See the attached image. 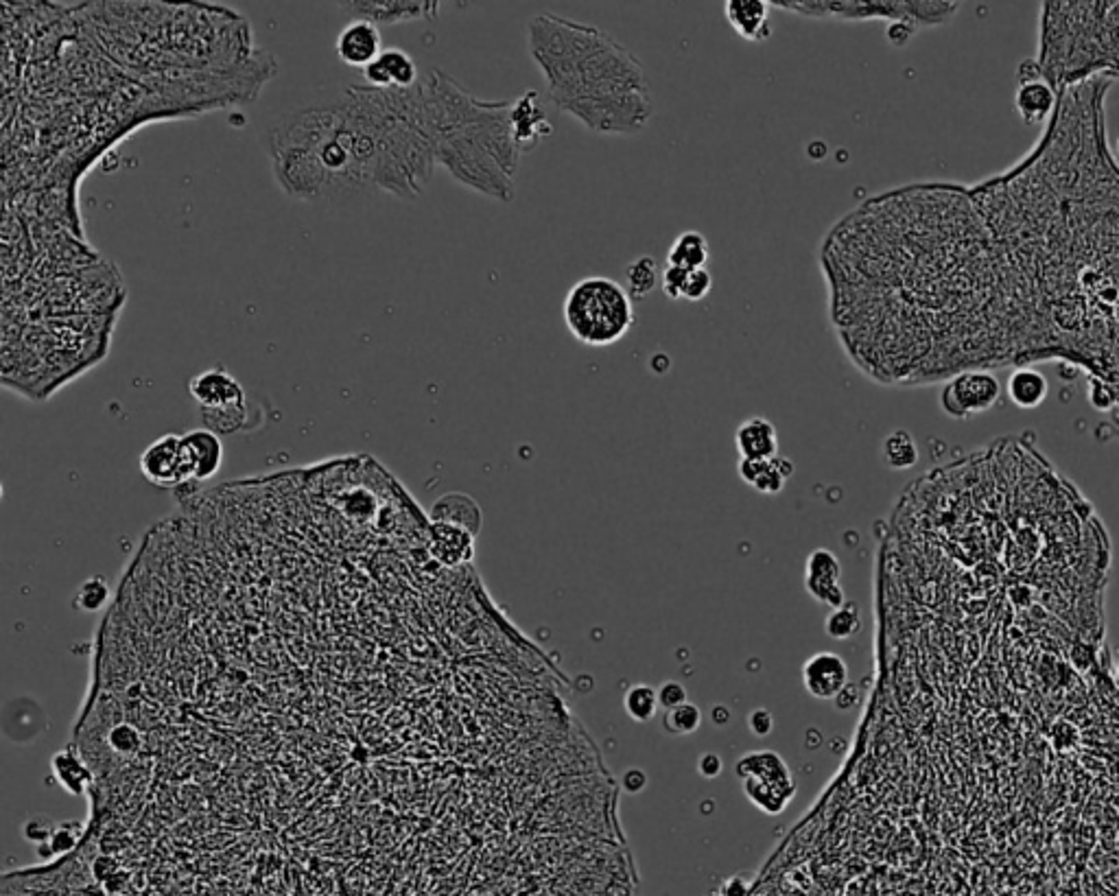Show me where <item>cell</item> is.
Instances as JSON below:
<instances>
[{"instance_id":"obj_1","label":"cell","mask_w":1119,"mask_h":896,"mask_svg":"<svg viewBox=\"0 0 1119 896\" xmlns=\"http://www.w3.org/2000/svg\"><path fill=\"white\" fill-rule=\"evenodd\" d=\"M846 357L881 385L1019 363L1010 265L967 188L914 184L866 199L820 252Z\"/></svg>"},{"instance_id":"obj_2","label":"cell","mask_w":1119,"mask_h":896,"mask_svg":"<svg viewBox=\"0 0 1119 896\" xmlns=\"http://www.w3.org/2000/svg\"><path fill=\"white\" fill-rule=\"evenodd\" d=\"M527 46L549 101L599 136H634L650 125L654 99L639 57L610 33L558 14L529 20Z\"/></svg>"},{"instance_id":"obj_3","label":"cell","mask_w":1119,"mask_h":896,"mask_svg":"<svg viewBox=\"0 0 1119 896\" xmlns=\"http://www.w3.org/2000/svg\"><path fill=\"white\" fill-rule=\"evenodd\" d=\"M1036 64L1056 90L1119 77V3H1045Z\"/></svg>"},{"instance_id":"obj_4","label":"cell","mask_w":1119,"mask_h":896,"mask_svg":"<svg viewBox=\"0 0 1119 896\" xmlns=\"http://www.w3.org/2000/svg\"><path fill=\"white\" fill-rule=\"evenodd\" d=\"M636 322L628 289L608 276L577 280L564 298V324L584 346L606 348L626 337Z\"/></svg>"},{"instance_id":"obj_5","label":"cell","mask_w":1119,"mask_h":896,"mask_svg":"<svg viewBox=\"0 0 1119 896\" xmlns=\"http://www.w3.org/2000/svg\"><path fill=\"white\" fill-rule=\"evenodd\" d=\"M779 9L805 18H833L844 22L883 18L910 22L916 29L942 25L958 14L960 3H890V0H776Z\"/></svg>"},{"instance_id":"obj_6","label":"cell","mask_w":1119,"mask_h":896,"mask_svg":"<svg viewBox=\"0 0 1119 896\" xmlns=\"http://www.w3.org/2000/svg\"><path fill=\"white\" fill-rule=\"evenodd\" d=\"M1001 398V381L991 370L960 372L945 383L940 392V407L947 416L967 420L991 411Z\"/></svg>"},{"instance_id":"obj_7","label":"cell","mask_w":1119,"mask_h":896,"mask_svg":"<svg viewBox=\"0 0 1119 896\" xmlns=\"http://www.w3.org/2000/svg\"><path fill=\"white\" fill-rule=\"evenodd\" d=\"M1015 110L1019 119L1030 127L1047 125L1058 110V90L1043 79L1036 60H1026L1019 68V88L1015 92Z\"/></svg>"},{"instance_id":"obj_8","label":"cell","mask_w":1119,"mask_h":896,"mask_svg":"<svg viewBox=\"0 0 1119 896\" xmlns=\"http://www.w3.org/2000/svg\"><path fill=\"white\" fill-rule=\"evenodd\" d=\"M188 394L193 396L202 414H219V411L247 407L243 385L221 365L193 376L188 381Z\"/></svg>"},{"instance_id":"obj_9","label":"cell","mask_w":1119,"mask_h":896,"mask_svg":"<svg viewBox=\"0 0 1119 896\" xmlns=\"http://www.w3.org/2000/svg\"><path fill=\"white\" fill-rule=\"evenodd\" d=\"M140 473L158 488H186L182 435L167 433L140 453Z\"/></svg>"},{"instance_id":"obj_10","label":"cell","mask_w":1119,"mask_h":896,"mask_svg":"<svg viewBox=\"0 0 1119 896\" xmlns=\"http://www.w3.org/2000/svg\"><path fill=\"white\" fill-rule=\"evenodd\" d=\"M184 475L186 488H197L199 483L215 477L223 464V442L215 431L193 429L182 435Z\"/></svg>"},{"instance_id":"obj_11","label":"cell","mask_w":1119,"mask_h":896,"mask_svg":"<svg viewBox=\"0 0 1119 896\" xmlns=\"http://www.w3.org/2000/svg\"><path fill=\"white\" fill-rule=\"evenodd\" d=\"M805 586L809 595L831 610L846 604L842 588L840 560L829 549H816L809 553L805 564Z\"/></svg>"},{"instance_id":"obj_12","label":"cell","mask_w":1119,"mask_h":896,"mask_svg":"<svg viewBox=\"0 0 1119 896\" xmlns=\"http://www.w3.org/2000/svg\"><path fill=\"white\" fill-rule=\"evenodd\" d=\"M475 538L464 527L451 523L429 521L427 547L431 558L444 569H464L470 567L475 558Z\"/></svg>"},{"instance_id":"obj_13","label":"cell","mask_w":1119,"mask_h":896,"mask_svg":"<svg viewBox=\"0 0 1119 896\" xmlns=\"http://www.w3.org/2000/svg\"><path fill=\"white\" fill-rule=\"evenodd\" d=\"M851 671L835 652H818L803 665V685L811 698L835 700L848 687Z\"/></svg>"},{"instance_id":"obj_14","label":"cell","mask_w":1119,"mask_h":896,"mask_svg":"<svg viewBox=\"0 0 1119 896\" xmlns=\"http://www.w3.org/2000/svg\"><path fill=\"white\" fill-rule=\"evenodd\" d=\"M383 51V35L370 20H352L335 42L337 57L352 68H368Z\"/></svg>"},{"instance_id":"obj_15","label":"cell","mask_w":1119,"mask_h":896,"mask_svg":"<svg viewBox=\"0 0 1119 896\" xmlns=\"http://www.w3.org/2000/svg\"><path fill=\"white\" fill-rule=\"evenodd\" d=\"M363 77L368 88L374 90H411L418 86V66L409 53L385 49L368 68H363Z\"/></svg>"},{"instance_id":"obj_16","label":"cell","mask_w":1119,"mask_h":896,"mask_svg":"<svg viewBox=\"0 0 1119 896\" xmlns=\"http://www.w3.org/2000/svg\"><path fill=\"white\" fill-rule=\"evenodd\" d=\"M512 129L516 145L523 153L536 149L540 140L553 132L538 92L527 90L523 97L512 101Z\"/></svg>"},{"instance_id":"obj_17","label":"cell","mask_w":1119,"mask_h":896,"mask_svg":"<svg viewBox=\"0 0 1119 896\" xmlns=\"http://www.w3.org/2000/svg\"><path fill=\"white\" fill-rule=\"evenodd\" d=\"M772 3L768 0H730L724 7L728 25L746 42H765L772 35Z\"/></svg>"},{"instance_id":"obj_18","label":"cell","mask_w":1119,"mask_h":896,"mask_svg":"<svg viewBox=\"0 0 1119 896\" xmlns=\"http://www.w3.org/2000/svg\"><path fill=\"white\" fill-rule=\"evenodd\" d=\"M737 473L752 490L774 497L783 492L787 479L794 473V464L781 455L772 459H739Z\"/></svg>"},{"instance_id":"obj_19","label":"cell","mask_w":1119,"mask_h":896,"mask_svg":"<svg viewBox=\"0 0 1119 896\" xmlns=\"http://www.w3.org/2000/svg\"><path fill=\"white\" fill-rule=\"evenodd\" d=\"M355 20H370L379 25H398L418 18H433L438 3H341Z\"/></svg>"},{"instance_id":"obj_20","label":"cell","mask_w":1119,"mask_h":896,"mask_svg":"<svg viewBox=\"0 0 1119 896\" xmlns=\"http://www.w3.org/2000/svg\"><path fill=\"white\" fill-rule=\"evenodd\" d=\"M735 446L741 459H772L779 455V431L768 418L752 416L737 427Z\"/></svg>"},{"instance_id":"obj_21","label":"cell","mask_w":1119,"mask_h":896,"mask_svg":"<svg viewBox=\"0 0 1119 896\" xmlns=\"http://www.w3.org/2000/svg\"><path fill=\"white\" fill-rule=\"evenodd\" d=\"M427 516L429 521L464 527L473 536L481 532V523H484V514H481L477 501L464 492L444 494V497H440L433 503V508Z\"/></svg>"},{"instance_id":"obj_22","label":"cell","mask_w":1119,"mask_h":896,"mask_svg":"<svg viewBox=\"0 0 1119 896\" xmlns=\"http://www.w3.org/2000/svg\"><path fill=\"white\" fill-rule=\"evenodd\" d=\"M51 770L55 781L60 783L68 794L84 796L94 785V772L75 746L64 748L51 759Z\"/></svg>"},{"instance_id":"obj_23","label":"cell","mask_w":1119,"mask_h":896,"mask_svg":"<svg viewBox=\"0 0 1119 896\" xmlns=\"http://www.w3.org/2000/svg\"><path fill=\"white\" fill-rule=\"evenodd\" d=\"M1006 392L1019 409H1036L1043 405V400L1050 394V383H1047L1043 372L1039 370L1017 368L1010 374Z\"/></svg>"},{"instance_id":"obj_24","label":"cell","mask_w":1119,"mask_h":896,"mask_svg":"<svg viewBox=\"0 0 1119 896\" xmlns=\"http://www.w3.org/2000/svg\"><path fill=\"white\" fill-rule=\"evenodd\" d=\"M711 261V247L709 241L698 230H687L671 243L667 252V265L693 271L704 269L706 263Z\"/></svg>"},{"instance_id":"obj_25","label":"cell","mask_w":1119,"mask_h":896,"mask_svg":"<svg viewBox=\"0 0 1119 896\" xmlns=\"http://www.w3.org/2000/svg\"><path fill=\"white\" fill-rule=\"evenodd\" d=\"M918 444L914 435L905 429L888 433L881 442V459L890 470H910L918 464Z\"/></svg>"},{"instance_id":"obj_26","label":"cell","mask_w":1119,"mask_h":896,"mask_svg":"<svg viewBox=\"0 0 1119 896\" xmlns=\"http://www.w3.org/2000/svg\"><path fill=\"white\" fill-rule=\"evenodd\" d=\"M626 285L632 300H643L661 285V271L652 256H641L626 267Z\"/></svg>"},{"instance_id":"obj_27","label":"cell","mask_w":1119,"mask_h":896,"mask_svg":"<svg viewBox=\"0 0 1119 896\" xmlns=\"http://www.w3.org/2000/svg\"><path fill=\"white\" fill-rule=\"evenodd\" d=\"M623 709H626L628 717L632 722H639L645 724L650 722V719L656 715V711L661 709V704H658V691L650 685H632L626 695H623Z\"/></svg>"},{"instance_id":"obj_28","label":"cell","mask_w":1119,"mask_h":896,"mask_svg":"<svg viewBox=\"0 0 1119 896\" xmlns=\"http://www.w3.org/2000/svg\"><path fill=\"white\" fill-rule=\"evenodd\" d=\"M824 632L835 641L853 639L855 634L862 632V612H859L857 604L846 601L844 606L831 610L827 621H824Z\"/></svg>"},{"instance_id":"obj_29","label":"cell","mask_w":1119,"mask_h":896,"mask_svg":"<svg viewBox=\"0 0 1119 896\" xmlns=\"http://www.w3.org/2000/svg\"><path fill=\"white\" fill-rule=\"evenodd\" d=\"M700 726H702V711L693 702H685V704L676 706V709L665 711L663 728L667 730L669 735L687 737V735L698 733Z\"/></svg>"},{"instance_id":"obj_30","label":"cell","mask_w":1119,"mask_h":896,"mask_svg":"<svg viewBox=\"0 0 1119 896\" xmlns=\"http://www.w3.org/2000/svg\"><path fill=\"white\" fill-rule=\"evenodd\" d=\"M110 599V586L105 584L101 577H90L84 584L77 588L73 606L84 612H99Z\"/></svg>"},{"instance_id":"obj_31","label":"cell","mask_w":1119,"mask_h":896,"mask_svg":"<svg viewBox=\"0 0 1119 896\" xmlns=\"http://www.w3.org/2000/svg\"><path fill=\"white\" fill-rule=\"evenodd\" d=\"M713 289V276L709 269H693L687 271L685 280H682V287H680V300L685 302H700L706 296H709Z\"/></svg>"},{"instance_id":"obj_32","label":"cell","mask_w":1119,"mask_h":896,"mask_svg":"<svg viewBox=\"0 0 1119 896\" xmlns=\"http://www.w3.org/2000/svg\"><path fill=\"white\" fill-rule=\"evenodd\" d=\"M687 698H689L687 689L676 680H669V682H665L661 689H658V704H661V709H665V711H671V709H676V706L689 702Z\"/></svg>"},{"instance_id":"obj_33","label":"cell","mask_w":1119,"mask_h":896,"mask_svg":"<svg viewBox=\"0 0 1119 896\" xmlns=\"http://www.w3.org/2000/svg\"><path fill=\"white\" fill-rule=\"evenodd\" d=\"M748 726L752 730V735L768 737L774 728V717L768 709H755L748 717Z\"/></svg>"},{"instance_id":"obj_34","label":"cell","mask_w":1119,"mask_h":896,"mask_svg":"<svg viewBox=\"0 0 1119 896\" xmlns=\"http://www.w3.org/2000/svg\"><path fill=\"white\" fill-rule=\"evenodd\" d=\"M752 890H755V886H752V883L746 881L744 877L737 875V877L726 879L717 894H720V896H752Z\"/></svg>"},{"instance_id":"obj_35","label":"cell","mask_w":1119,"mask_h":896,"mask_svg":"<svg viewBox=\"0 0 1119 896\" xmlns=\"http://www.w3.org/2000/svg\"><path fill=\"white\" fill-rule=\"evenodd\" d=\"M886 33H888L890 44L905 46L912 40V35L916 33V27L910 25V22H892Z\"/></svg>"},{"instance_id":"obj_36","label":"cell","mask_w":1119,"mask_h":896,"mask_svg":"<svg viewBox=\"0 0 1119 896\" xmlns=\"http://www.w3.org/2000/svg\"><path fill=\"white\" fill-rule=\"evenodd\" d=\"M722 770H724V763H722L720 757H717L715 752H706V754H702L700 761H698V772H700L704 778H717V776L722 774Z\"/></svg>"},{"instance_id":"obj_37","label":"cell","mask_w":1119,"mask_h":896,"mask_svg":"<svg viewBox=\"0 0 1119 896\" xmlns=\"http://www.w3.org/2000/svg\"><path fill=\"white\" fill-rule=\"evenodd\" d=\"M645 785H647V776H645L639 768H632V770H628L626 774L621 776V787L626 789L628 794H639V792H643Z\"/></svg>"},{"instance_id":"obj_38","label":"cell","mask_w":1119,"mask_h":896,"mask_svg":"<svg viewBox=\"0 0 1119 896\" xmlns=\"http://www.w3.org/2000/svg\"><path fill=\"white\" fill-rule=\"evenodd\" d=\"M1115 153L1119 156V138H1117V143H1115Z\"/></svg>"},{"instance_id":"obj_39","label":"cell","mask_w":1119,"mask_h":896,"mask_svg":"<svg viewBox=\"0 0 1119 896\" xmlns=\"http://www.w3.org/2000/svg\"><path fill=\"white\" fill-rule=\"evenodd\" d=\"M1115 680H1117V685H1119V667H1117V674H1115Z\"/></svg>"},{"instance_id":"obj_40","label":"cell","mask_w":1119,"mask_h":896,"mask_svg":"<svg viewBox=\"0 0 1119 896\" xmlns=\"http://www.w3.org/2000/svg\"><path fill=\"white\" fill-rule=\"evenodd\" d=\"M715 896H720V894H715Z\"/></svg>"}]
</instances>
